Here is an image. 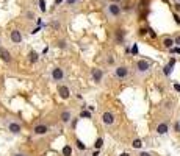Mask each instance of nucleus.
Wrapping results in <instances>:
<instances>
[{
	"mask_svg": "<svg viewBox=\"0 0 180 156\" xmlns=\"http://www.w3.org/2000/svg\"><path fill=\"white\" fill-rule=\"evenodd\" d=\"M152 66L153 63L150 60H146V58H139L135 61L133 64V73L138 76V78H144L147 76L150 72H152Z\"/></svg>",
	"mask_w": 180,
	"mask_h": 156,
	"instance_id": "1",
	"label": "nucleus"
},
{
	"mask_svg": "<svg viewBox=\"0 0 180 156\" xmlns=\"http://www.w3.org/2000/svg\"><path fill=\"white\" fill-rule=\"evenodd\" d=\"M113 76L118 81H124L130 76V69H128V66H125V64H118V66L113 67Z\"/></svg>",
	"mask_w": 180,
	"mask_h": 156,
	"instance_id": "2",
	"label": "nucleus"
},
{
	"mask_svg": "<svg viewBox=\"0 0 180 156\" xmlns=\"http://www.w3.org/2000/svg\"><path fill=\"white\" fill-rule=\"evenodd\" d=\"M50 78H52V81L57 83V84L63 83V81H64V78H66V72H64V69L60 67V66H55V67L52 69V72H50Z\"/></svg>",
	"mask_w": 180,
	"mask_h": 156,
	"instance_id": "3",
	"label": "nucleus"
},
{
	"mask_svg": "<svg viewBox=\"0 0 180 156\" xmlns=\"http://www.w3.org/2000/svg\"><path fill=\"white\" fill-rule=\"evenodd\" d=\"M5 125H6V129L11 134H14V136H19L22 133V123L17 122V120H14V119H8Z\"/></svg>",
	"mask_w": 180,
	"mask_h": 156,
	"instance_id": "4",
	"label": "nucleus"
},
{
	"mask_svg": "<svg viewBox=\"0 0 180 156\" xmlns=\"http://www.w3.org/2000/svg\"><path fill=\"white\" fill-rule=\"evenodd\" d=\"M91 81L94 83V84H102V81H104V78H105V72L102 70L100 67H92L91 69Z\"/></svg>",
	"mask_w": 180,
	"mask_h": 156,
	"instance_id": "5",
	"label": "nucleus"
},
{
	"mask_svg": "<svg viewBox=\"0 0 180 156\" xmlns=\"http://www.w3.org/2000/svg\"><path fill=\"white\" fill-rule=\"evenodd\" d=\"M57 92H58V95H60L61 100H69V98L72 97L71 88H69L67 84H64V83H60V84L57 86Z\"/></svg>",
	"mask_w": 180,
	"mask_h": 156,
	"instance_id": "6",
	"label": "nucleus"
},
{
	"mask_svg": "<svg viewBox=\"0 0 180 156\" xmlns=\"http://www.w3.org/2000/svg\"><path fill=\"white\" fill-rule=\"evenodd\" d=\"M121 13H122L121 5H118V3H108L107 5V14H108V17L116 19V17L121 16Z\"/></svg>",
	"mask_w": 180,
	"mask_h": 156,
	"instance_id": "7",
	"label": "nucleus"
},
{
	"mask_svg": "<svg viewBox=\"0 0 180 156\" xmlns=\"http://www.w3.org/2000/svg\"><path fill=\"white\" fill-rule=\"evenodd\" d=\"M100 120H102V123H104L105 126H111V125H114V122H116V116H114L111 111H105V113H102Z\"/></svg>",
	"mask_w": 180,
	"mask_h": 156,
	"instance_id": "8",
	"label": "nucleus"
},
{
	"mask_svg": "<svg viewBox=\"0 0 180 156\" xmlns=\"http://www.w3.org/2000/svg\"><path fill=\"white\" fill-rule=\"evenodd\" d=\"M169 129H171L169 123H168L166 120H161V122H158L157 126H155V133H157L158 136H166V134L169 133Z\"/></svg>",
	"mask_w": 180,
	"mask_h": 156,
	"instance_id": "9",
	"label": "nucleus"
},
{
	"mask_svg": "<svg viewBox=\"0 0 180 156\" xmlns=\"http://www.w3.org/2000/svg\"><path fill=\"white\" fill-rule=\"evenodd\" d=\"M50 133V126L47 123H38L35 128H33V134L35 136H45Z\"/></svg>",
	"mask_w": 180,
	"mask_h": 156,
	"instance_id": "10",
	"label": "nucleus"
},
{
	"mask_svg": "<svg viewBox=\"0 0 180 156\" xmlns=\"http://www.w3.org/2000/svg\"><path fill=\"white\" fill-rule=\"evenodd\" d=\"M58 119H60V122H61L63 125H69L71 120L74 119V113H72L71 109H63V111L60 113Z\"/></svg>",
	"mask_w": 180,
	"mask_h": 156,
	"instance_id": "11",
	"label": "nucleus"
},
{
	"mask_svg": "<svg viewBox=\"0 0 180 156\" xmlns=\"http://www.w3.org/2000/svg\"><path fill=\"white\" fill-rule=\"evenodd\" d=\"M10 39H11L13 44H22L24 36H22V33H20L17 28H14V30H11V33H10Z\"/></svg>",
	"mask_w": 180,
	"mask_h": 156,
	"instance_id": "12",
	"label": "nucleus"
},
{
	"mask_svg": "<svg viewBox=\"0 0 180 156\" xmlns=\"http://www.w3.org/2000/svg\"><path fill=\"white\" fill-rule=\"evenodd\" d=\"M161 106H163V111L169 116V114H172V113H174L175 101H174V100H171V98H168V100H165V101H163V105H161Z\"/></svg>",
	"mask_w": 180,
	"mask_h": 156,
	"instance_id": "13",
	"label": "nucleus"
},
{
	"mask_svg": "<svg viewBox=\"0 0 180 156\" xmlns=\"http://www.w3.org/2000/svg\"><path fill=\"white\" fill-rule=\"evenodd\" d=\"M125 36H127V31L122 30V28H118V30L114 31V42H116V44H124Z\"/></svg>",
	"mask_w": 180,
	"mask_h": 156,
	"instance_id": "14",
	"label": "nucleus"
},
{
	"mask_svg": "<svg viewBox=\"0 0 180 156\" xmlns=\"http://www.w3.org/2000/svg\"><path fill=\"white\" fill-rule=\"evenodd\" d=\"M0 60H2L3 63H6V64L13 63V56H11V53L6 48H0Z\"/></svg>",
	"mask_w": 180,
	"mask_h": 156,
	"instance_id": "15",
	"label": "nucleus"
},
{
	"mask_svg": "<svg viewBox=\"0 0 180 156\" xmlns=\"http://www.w3.org/2000/svg\"><path fill=\"white\" fill-rule=\"evenodd\" d=\"M161 44H163V47H165L166 50H171V48L174 47V38H171V36H165L163 41H161Z\"/></svg>",
	"mask_w": 180,
	"mask_h": 156,
	"instance_id": "16",
	"label": "nucleus"
},
{
	"mask_svg": "<svg viewBox=\"0 0 180 156\" xmlns=\"http://www.w3.org/2000/svg\"><path fill=\"white\" fill-rule=\"evenodd\" d=\"M28 61L32 63V64H36L38 61H39V53L36 50H30L28 51Z\"/></svg>",
	"mask_w": 180,
	"mask_h": 156,
	"instance_id": "17",
	"label": "nucleus"
},
{
	"mask_svg": "<svg viewBox=\"0 0 180 156\" xmlns=\"http://www.w3.org/2000/svg\"><path fill=\"white\" fill-rule=\"evenodd\" d=\"M57 47H58L60 50H67V48H69V44H67L66 39H58V41H57Z\"/></svg>",
	"mask_w": 180,
	"mask_h": 156,
	"instance_id": "18",
	"label": "nucleus"
},
{
	"mask_svg": "<svg viewBox=\"0 0 180 156\" xmlns=\"http://www.w3.org/2000/svg\"><path fill=\"white\" fill-rule=\"evenodd\" d=\"M172 67H174V64H171V63H168V64L163 67V73H165V76H166V78H169V76H171V73H172Z\"/></svg>",
	"mask_w": 180,
	"mask_h": 156,
	"instance_id": "19",
	"label": "nucleus"
},
{
	"mask_svg": "<svg viewBox=\"0 0 180 156\" xmlns=\"http://www.w3.org/2000/svg\"><path fill=\"white\" fill-rule=\"evenodd\" d=\"M105 63H107L110 67H114V66H116V58H114L111 53H108V55H107V58H105Z\"/></svg>",
	"mask_w": 180,
	"mask_h": 156,
	"instance_id": "20",
	"label": "nucleus"
},
{
	"mask_svg": "<svg viewBox=\"0 0 180 156\" xmlns=\"http://www.w3.org/2000/svg\"><path fill=\"white\" fill-rule=\"evenodd\" d=\"M132 147H133L135 150H139V148L143 147V141H141V139H135V141L132 142Z\"/></svg>",
	"mask_w": 180,
	"mask_h": 156,
	"instance_id": "21",
	"label": "nucleus"
},
{
	"mask_svg": "<svg viewBox=\"0 0 180 156\" xmlns=\"http://www.w3.org/2000/svg\"><path fill=\"white\" fill-rule=\"evenodd\" d=\"M102 145H104V138H97V141H96V144H94V148H96V150H100Z\"/></svg>",
	"mask_w": 180,
	"mask_h": 156,
	"instance_id": "22",
	"label": "nucleus"
},
{
	"mask_svg": "<svg viewBox=\"0 0 180 156\" xmlns=\"http://www.w3.org/2000/svg\"><path fill=\"white\" fill-rule=\"evenodd\" d=\"M80 117H82V119H91V117H92V113H89V111H86V109H82Z\"/></svg>",
	"mask_w": 180,
	"mask_h": 156,
	"instance_id": "23",
	"label": "nucleus"
},
{
	"mask_svg": "<svg viewBox=\"0 0 180 156\" xmlns=\"http://www.w3.org/2000/svg\"><path fill=\"white\" fill-rule=\"evenodd\" d=\"M75 144H77V147H79L80 150H83V151L86 150V145H85V144H83V142H82V141H80L79 138H77V139H75Z\"/></svg>",
	"mask_w": 180,
	"mask_h": 156,
	"instance_id": "24",
	"label": "nucleus"
},
{
	"mask_svg": "<svg viewBox=\"0 0 180 156\" xmlns=\"http://www.w3.org/2000/svg\"><path fill=\"white\" fill-rule=\"evenodd\" d=\"M172 129H174V133H177V134H180V120H177V122L174 123V126H172Z\"/></svg>",
	"mask_w": 180,
	"mask_h": 156,
	"instance_id": "25",
	"label": "nucleus"
},
{
	"mask_svg": "<svg viewBox=\"0 0 180 156\" xmlns=\"http://www.w3.org/2000/svg\"><path fill=\"white\" fill-rule=\"evenodd\" d=\"M63 153H64V156H71V154H72V150H71V147H69V145H66V147L63 148Z\"/></svg>",
	"mask_w": 180,
	"mask_h": 156,
	"instance_id": "26",
	"label": "nucleus"
},
{
	"mask_svg": "<svg viewBox=\"0 0 180 156\" xmlns=\"http://www.w3.org/2000/svg\"><path fill=\"white\" fill-rule=\"evenodd\" d=\"M25 16H27L28 20H33V19H35V13H33V11H27V14H25Z\"/></svg>",
	"mask_w": 180,
	"mask_h": 156,
	"instance_id": "27",
	"label": "nucleus"
},
{
	"mask_svg": "<svg viewBox=\"0 0 180 156\" xmlns=\"http://www.w3.org/2000/svg\"><path fill=\"white\" fill-rule=\"evenodd\" d=\"M39 10L44 13L45 11V2H44V0H39Z\"/></svg>",
	"mask_w": 180,
	"mask_h": 156,
	"instance_id": "28",
	"label": "nucleus"
},
{
	"mask_svg": "<svg viewBox=\"0 0 180 156\" xmlns=\"http://www.w3.org/2000/svg\"><path fill=\"white\" fill-rule=\"evenodd\" d=\"M60 27H61V23H60V22H57V20H55V22H52V28L60 30Z\"/></svg>",
	"mask_w": 180,
	"mask_h": 156,
	"instance_id": "29",
	"label": "nucleus"
},
{
	"mask_svg": "<svg viewBox=\"0 0 180 156\" xmlns=\"http://www.w3.org/2000/svg\"><path fill=\"white\" fill-rule=\"evenodd\" d=\"M174 45H177V47H180V35H177V36L174 38Z\"/></svg>",
	"mask_w": 180,
	"mask_h": 156,
	"instance_id": "30",
	"label": "nucleus"
},
{
	"mask_svg": "<svg viewBox=\"0 0 180 156\" xmlns=\"http://www.w3.org/2000/svg\"><path fill=\"white\" fill-rule=\"evenodd\" d=\"M136 156H152V153H149V151H139Z\"/></svg>",
	"mask_w": 180,
	"mask_h": 156,
	"instance_id": "31",
	"label": "nucleus"
},
{
	"mask_svg": "<svg viewBox=\"0 0 180 156\" xmlns=\"http://www.w3.org/2000/svg\"><path fill=\"white\" fill-rule=\"evenodd\" d=\"M171 53H178V55H180V48H178V47H172V48H171Z\"/></svg>",
	"mask_w": 180,
	"mask_h": 156,
	"instance_id": "32",
	"label": "nucleus"
},
{
	"mask_svg": "<svg viewBox=\"0 0 180 156\" xmlns=\"http://www.w3.org/2000/svg\"><path fill=\"white\" fill-rule=\"evenodd\" d=\"M86 108H88L89 113H94V111H96V106H94V105H86Z\"/></svg>",
	"mask_w": 180,
	"mask_h": 156,
	"instance_id": "33",
	"label": "nucleus"
},
{
	"mask_svg": "<svg viewBox=\"0 0 180 156\" xmlns=\"http://www.w3.org/2000/svg\"><path fill=\"white\" fill-rule=\"evenodd\" d=\"M172 16H174V19H175V23H178V25H180V16H178L177 13H174Z\"/></svg>",
	"mask_w": 180,
	"mask_h": 156,
	"instance_id": "34",
	"label": "nucleus"
},
{
	"mask_svg": "<svg viewBox=\"0 0 180 156\" xmlns=\"http://www.w3.org/2000/svg\"><path fill=\"white\" fill-rule=\"evenodd\" d=\"M13 156H28V154H27V153H24V151H16Z\"/></svg>",
	"mask_w": 180,
	"mask_h": 156,
	"instance_id": "35",
	"label": "nucleus"
},
{
	"mask_svg": "<svg viewBox=\"0 0 180 156\" xmlns=\"http://www.w3.org/2000/svg\"><path fill=\"white\" fill-rule=\"evenodd\" d=\"M132 53H133V55H136V53H138V47H136V44L132 47Z\"/></svg>",
	"mask_w": 180,
	"mask_h": 156,
	"instance_id": "36",
	"label": "nucleus"
},
{
	"mask_svg": "<svg viewBox=\"0 0 180 156\" xmlns=\"http://www.w3.org/2000/svg\"><path fill=\"white\" fill-rule=\"evenodd\" d=\"M66 3L67 5H74V3H77V0H66Z\"/></svg>",
	"mask_w": 180,
	"mask_h": 156,
	"instance_id": "37",
	"label": "nucleus"
},
{
	"mask_svg": "<svg viewBox=\"0 0 180 156\" xmlns=\"http://www.w3.org/2000/svg\"><path fill=\"white\" fill-rule=\"evenodd\" d=\"M174 89H175L177 92H180V84H178V83H175V84H174Z\"/></svg>",
	"mask_w": 180,
	"mask_h": 156,
	"instance_id": "38",
	"label": "nucleus"
},
{
	"mask_svg": "<svg viewBox=\"0 0 180 156\" xmlns=\"http://www.w3.org/2000/svg\"><path fill=\"white\" fill-rule=\"evenodd\" d=\"M174 6H175V11H177V13H180V3H175Z\"/></svg>",
	"mask_w": 180,
	"mask_h": 156,
	"instance_id": "39",
	"label": "nucleus"
},
{
	"mask_svg": "<svg viewBox=\"0 0 180 156\" xmlns=\"http://www.w3.org/2000/svg\"><path fill=\"white\" fill-rule=\"evenodd\" d=\"M61 2H64V0H55V5H60Z\"/></svg>",
	"mask_w": 180,
	"mask_h": 156,
	"instance_id": "40",
	"label": "nucleus"
},
{
	"mask_svg": "<svg viewBox=\"0 0 180 156\" xmlns=\"http://www.w3.org/2000/svg\"><path fill=\"white\" fill-rule=\"evenodd\" d=\"M92 156H99V150H96V151L92 153Z\"/></svg>",
	"mask_w": 180,
	"mask_h": 156,
	"instance_id": "41",
	"label": "nucleus"
},
{
	"mask_svg": "<svg viewBox=\"0 0 180 156\" xmlns=\"http://www.w3.org/2000/svg\"><path fill=\"white\" fill-rule=\"evenodd\" d=\"M119 156H130V154H128V153H121Z\"/></svg>",
	"mask_w": 180,
	"mask_h": 156,
	"instance_id": "42",
	"label": "nucleus"
},
{
	"mask_svg": "<svg viewBox=\"0 0 180 156\" xmlns=\"http://www.w3.org/2000/svg\"><path fill=\"white\" fill-rule=\"evenodd\" d=\"M116 2H121V0H116Z\"/></svg>",
	"mask_w": 180,
	"mask_h": 156,
	"instance_id": "43",
	"label": "nucleus"
},
{
	"mask_svg": "<svg viewBox=\"0 0 180 156\" xmlns=\"http://www.w3.org/2000/svg\"><path fill=\"white\" fill-rule=\"evenodd\" d=\"M0 44H2V39H0Z\"/></svg>",
	"mask_w": 180,
	"mask_h": 156,
	"instance_id": "44",
	"label": "nucleus"
}]
</instances>
